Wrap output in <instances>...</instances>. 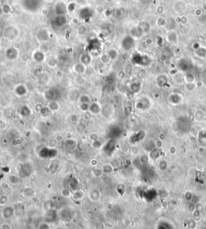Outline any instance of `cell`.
<instances>
[{
	"instance_id": "83f0119b",
	"label": "cell",
	"mask_w": 206,
	"mask_h": 229,
	"mask_svg": "<svg viewBox=\"0 0 206 229\" xmlns=\"http://www.w3.org/2000/svg\"><path fill=\"white\" fill-rule=\"evenodd\" d=\"M141 88H142V85L140 82H133L131 85H130V89L132 93H139V91L141 90Z\"/></svg>"
},
{
	"instance_id": "ab89813d",
	"label": "cell",
	"mask_w": 206,
	"mask_h": 229,
	"mask_svg": "<svg viewBox=\"0 0 206 229\" xmlns=\"http://www.w3.org/2000/svg\"><path fill=\"white\" fill-rule=\"evenodd\" d=\"M159 167L161 170H167V167H168V163L166 160H161L159 163Z\"/></svg>"
},
{
	"instance_id": "d6986e66",
	"label": "cell",
	"mask_w": 206,
	"mask_h": 229,
	"mask_svg": "<svg viewBox=\"0 0 206 229\" xmlns=\"http://www.w3.org/2000/svg\"><path fill=\"white\" fill-rule=\"evenodd\" d=\"M14 91H15V93H16L18 97H24V96L28 93V92L27 87H26L24 85H23V84L16 85Z\"/></svg>"
},
{
	"instance_id": "484cf974",
	"label": "cell",
	"mask_w": 206,
	"mask_h": 229,
	"mask_svg": "<svg viewBox=\"0 0 206 229\" xmlns=\"http://www.w3.org/2000/svg\"><path fill=\"white\" fill-rule=\"evenodd\" d=\"M48 108L50 111L56 112L60 109V104L57 102V100H51V101H49Z\"/></svg>"
},
{
	"instance_id": "e575fe53",
	"label": "cell",
	"mask_w": 206,
	"mask_h": 229,
	"mask_svg": "<svg viewBox=\"0 0 206 229\" xmlns=\"http://www.w3.org/2000/svg\"><path fill=\"white\" fill-rule=\"evenodd\" d=\"M196 53L198 57H201V58H205L206 57V48L204 47H201L198 50H196Z\"/></svg>"
},
{
	"instance_id": "52a82bcc",
	"label": "cell",
	"mask_w": 206,
	"mask_h": 229,
	"mask_svg": "<svg viewBox=\"0 0 206 229\" xmlns=\"http://www.w3.org/2000/svg\"><path fill=\"white\" fill-rule=\"evenodd\" d=\"M54 11L57 16H65L68 12L67 4L63 1H58L54 6Z\"/></svg>"
},
{
	"instance_id": "6125c7cd",
	"label": "cell",
	"mask_w": 206,
	"mask_h": 229,
	"mask_svg": "<svg viewBox=\"0 0 206 229\" xmlns=\"http://www.w3.org/2000/svg\"><path fill=\"white\" fill-rule=\"evenodd\" d=\"M1 121H0V128L2 127V122H1Z\"/></svg>"
},
{
	"instance_id": "8d00e7d4",
	"label": "cell",
	"mask_w": 206,
	"mask_h": 229,
	"mask_svg": "<svg viewBox=\"0 0 206 229\" xmlns=\"http://www.w3.org/2000/svg\"><path fill=\"white\" fill-rule=\"evenodd\" d=\"M87 32V28L85 25H80L77 28V33L80 36H84Z\"/></svg>"
},
{
	"instance_id": "7c38bea8",
	"label": "cell",
	"mask_w": 206,
	"mask_h": 229,
	"mask_svg": "<svg viewBox=\"0 0 206 229\" xmlns=\"http://www.w3.org/2000/svg\"><path fill=\"white\" fill-rule=\"evenodd\" d=\"M68 22V19L65 16H57L53 19L52 23H54V25L57 28H62L64 27Z\"/></svg>"
},
{
	"instance_id": "d6a6232c",
	"label": "cell",
	"mask_w": 206,
	"mask_h": 229,
	"mask_svg": "<svg viewBox=\"0 0 206 229\" xmlns=\"http://www.w3.org/2000/svg\"><path fill=\"white\" fill-rule=\"evenodd\" d=\"M150 156H151V158H152V159H158V158L160 157V150L158 149H156V148H154V149H152V151H150Z\"/></svg>"
},
{
	"instance_id": "4dcf8cb0",
	"label": "cell",
	"mask_w": 206,
	"mask_h": 229,
	"mask_svg": "<svg viewBox=\"0 0 206 229\" xmlns=\"http://www.w3.org/2000/svg\"><path fill=\"white\" fill-rule=\"evenodd\" d=\"M107 54L109 55V57H110L111 60H114V59H117L118 57H119V52L114 48L110 49L108 51V52H107Z\"/></svg>"
},
{
	"instance_id": "f546056e",
	"label": "cell",
	"mask_w": 206,
	"mask_h": 229,
	"mask_svg": "<svg viewBox=\"0 0 206 229\" xmlns=\"http://www.w3.org/2000/svg\"><path fill=\"white\" fill-rule=\"evenodd\" d=\"M157 85L159 87H163L167 83V78L165 75H161L157 79Z\"/></svg>"
},
{
	"instance_id": "91938a15",
	"label": "cell",
	"mask_w": 206,
	"mask_h": 229,
	"mask_svg": "<svg viewBox=\"0 0 206 229\" xmlns=\"http://www.w3.org/2000/svg\"><path fill=\"white\" fill-rule=\"evenodd\" d=\"M201 14H202V12H201V9H196L195 10V15L196 16H201Z\"/></svg>"
},
{
	"instance_id": "9c48e42d",
	"label": "cell",
	"mask_w": 206,
	"mask_h": 229,
	"mask_svg": "<svg viewBox=\"0 0 206 229\" xmlns=\"http://www.w3.org/2000/svg\"><path fill=\"white\" fill-rule=\"evenodd\" d=\"M145 137H146V134L144 133V131L139 130V131L134 133L131 136V138H130V142L133 145L138 144V143H139V142L145 138Z\"/></svg>"
},
{
	"instance_id": "8fae6325",
	"label": "cell",
	"mask_w": 206,
	"mask_h": 229,
	"mask_svg": "<svg viewBox=\"0 0 206 229\" xmlns=\"http://www.w3.org/2000/svg\"><path fill=\"white\" fill-rule=\"evenodd\" d=\"M93 11L90 7H83L79 11V16L83 20H88L93 16Z\"/></svg>"
},
{
	"instance_id": "ba28073f",
	"label": "cell",
	"mask_w": 206,
	"mask_h": 229,
	"mask_svg": "<svg viewBox=\"0 0 206 229\" xmlns=\"http://www.w3.org/2000/svg\"><path fill=\"white\" fill-rule=\"evenodd\" d=\"M44 98L49 101L51 100H57L60 98V93L57 88H50L44 93Z\"/></svg>"
},
{
	"instance_id": "30bf717a",
	"label": "cell",
	"mask_w": 206,
	"mask_h": 229,
	"mask_svg": "<svg viewBox=\"0 0 206 229\" xmlns=\"http://www.w3.org/2000/svg\"><path fill=\"white\" fill-rule=\"evenodd\" d=\"M101 48V43L98 39H93L89 41L87 45V49L90 52V54H92L93 52H99Z\"/></svg>"
},
{
	"instance_id": "277c9868",
	"label": "cell",
	"mask_w": 206,
	"mask_h": 229,
	"mask_svg": "<svg viewBox=\"0 0 206 229\" xmlns=\"http://www.w3.org/2000/svg\"><path fill=\"white\" fill-rule=\"evenodd\" d=\"M42 0H23V5L27 10L36 11L41 7Z\"/></svg>"
},
{
	"instance_id": "c3c4849f",
	"label": "cell",
	"mask_w": 206,
	"mask_h": 229,
	"mask_svg": "<svg viewBox=\"0 0 206 229\" xmlns=\"http://www.w3.org/2000/svg\"><path fill=\"white\" fill-rule=\"evenodd\" d=\"M156 23L160 27H163L166 25V23H167V21L164 18H163V17H159L156 21Z\"/></svg>"
},
{
	"instance_id": "5bb4252c",
	"label": "cell",
	"mask_w": 206,
	"mask_h": 229,
	"mask_svg": "<svg viewBox=\"0 0 206 229\" xmlns=\"http://www.w3.org/2000/svg\"><path fill=\"white\" fill-rule=\"evenodd\" d=\"M145 34L144 31L143 30L141 27L138 25L136 27H134L132 28L131 30V36L132 37H134V39H139V38H141L142 36H143Z\"/></svg>"
},
{
	"instance_id": "cb8c5ba5",
	"label": "cell",
	"mask_w": 206,
	"mask_h": 229,
	"mask_svg": "<svg viewBox=\"0 0 206 229\" xmlns=\"http://www.w3.org/2000/svg\"><path fill=\"white\" fill-rule=\"evenodd\" d=\"M78 103L90 104L91 103V98L88 94H81L78 97Z\"/></svg>"
},
{
	"instance_id": "6da1fadb",
	"label": "cell",
	"mask_w": 206,
	"mask_h": 229,
	"mask_svg": "<svg viewBox=\"0 0 206 229\" xmlns=\"http://www.w3.org/2000/svg\"><path fill=\"white\" fill-rule=\"evenodd\" d=\"M131 61L134 63V65L143 66V67H147V66L151 65L152 59L147 55L140 54V53L136 52L132 56Z\"/></svg>"
},
{
	"instance_id": "db71d44e",
	"label": "cell",
	"mask_w": 206,
	"mask_h": 229,
	"mask_svg": "<svg viewBox=\"0 0 206 229\" xmlns=\"http://www.w3.org/2000/svg\"><path fill=\"white\" fill-rule=\"evenodd\" d=\"M184 197H185L186 200L193 201L194 196H193V193H191L190 191H188V192H186L185 193V196H184Z\"/></svg>"
},
{
	"instance_id": "60d3db41",
	"label": "cell",
	"mask_w": 206,
	"mask_h": 229,
	"mask_svg": "<svg viewBox=\"0 0 206 229\" xmlns=\"http://www.w3.org/2000/svg\"><path fill=\"white\" fill-rule=\"evenodd\" d=\"M75 81L77 85H84L85 82V79L82 77V75H77V77L75 79Z\"/></svg>"
},
{
	"instance_id": "9f6ffc18",
	"label": "cell",
	"mask_w": 206,
	"mask_h": 229,
	"mask_svg": "<svg viewBox=\"0 0 206 229\" xmlns=\"http://www.w3.org/2000/svg\"><path fill=\"white\" fill-rule=\"evenodd\" d=\"M193 49H194L195 50V52H196V50H198L200 48H201V44H199L198 42H195V43H193Z\"/></svg>"
},
{
	"instance_id": "f1b7e54d",
	"label": "cell",
	"mask_w": 206,
	"mask_h": 229,
	"mask_svg": "<svg viewBox=\"0 0 206 229\" xmlns=\"http://www.w3.org/2000/svg\"><path fill=\"white\" fill-rule=\"evenodd\" d=\"M37 36H38V38L42 41H46L47 39H49V32L46 31V30H40V31H39L38 34H37Z\"/></svg>"
},
{
	"instance_id": "681fc988",
	"label": "cell",
	"mask_w": 206,
	"mask_h": 229,
	"mask_svg": "<svg viewBox=\"0 0 206 229\" xmlns=\"http://www.w3.org/2000/svg\"><path fill=\"white\" fill-rule=\"evenodd\" d=\"M8 197L7 196H2L0 197V205L1 206H6V204L7 203Z\"/></svg>"
},
{
	"instance_id": "94428289",
	"label": "cell",
	"mask_w": 206,
	"mask_h": 229,
	"mask_svg": "<svg viewBox=\"0 0 206 229\" xmlns=\"http://www.w3.org/2000/svg\"><path fill=\"white\" fill-rule=\"evenodd\" d=\"M146 44H147V45H151V44L153 43V41H152V39H150V38H148V39H146Z\"/></svg>"
},
{
	"instance_id": "7a4b0ae2",
	"label": "cell",
	"mask_w": 206,
	"mask_h": 229,
	"mask_svg": "<svg viewBox=\"0 0 206 229\" xmlns=\"http://www.w3.org/2000/svg\"><path fill=\"white\" fill-rule=\"evenodd\" d=\"M134 106L139 110H147L152 106V100H150V98L147 97H140L139 100H137Z\"/></svg>"
},
{
	"instance_id": "5b68a950",
	"label": "cell",
	"mask_w": 206,
	"mask_h": 229,
	"mask_svg": "<svg viewBox=\"0 0 206 229\" xmlns=\"http://www.w3.org/2000/svg\"><path fill=\"white\" fill-rule=\"evenodd\" d=\"M16 212V209L11 205H7L5 206L1 211V216L4 220H8L12 218Z\"/></svg>"
},
{
	"instance_id": "7dc6e473",
	"label": "cell",
	"mask_w": 206,
	"mask_h": 229,
	"mask_svg": "<svg viewBox=\"0 0 206 229\" xmlns=\"http://www.w3.org/2000/svg\"><path fill=\"white\" fill-rule=\"evenodd\" d=\"M92 172H93V176H95V177H100L101 175L103 174L102 170V169H98V168H94L92 170Z\"/></svg>"
},
{
	"instance_id": "e0dca14e",
	"label": "cell",
	"mask_w": 206,
	"mask_h": 229,
	"mask_svg": "<svg viewBox=\"0 0 206 229\" xmlns=\"http://www.w3.org/2000/svg\"><path fill=\"white\" fill-rule=\"evenodd\" d=\"M89 111L92 113L93 115H98L102 112V106L98 102H91L90 105Z\"/></svg>"
},
{
	"instance_id": "7bdbcfd3",
	"label": "cell",
	"mask_w": 206,
	"mask_h": 229,
	"mask_svg": "<svg viewBox=\"0 0 206 229\" xmlns=\"http://www.w3.org/2000/svg\"><path fill=\"white\" fill-rule=\"evenodd\" d=\"M37 229H51V225L48 222H43L37 227Z\"/></svg>"
},
{
	"instance_id": "ee69618b",
	"label": "cell",
	"mask_w": 206,
	"mask_h": 229,
	"mask_svg": "<svg viewBox=\"0 0 206 229\" xmlns=\"http://www.w3.org/2000/svg\"><path fill=\"white\" fill-rule=\"evenodd\" d=\"M185 88L188 91H193L196 88V85L195 83H186Z\"/></svg>"
},
{
	"instance_id": "11a10c76",
	"label": "cell",
	"mask_w": 206,
	"mask_h": 229,
	"mask_svg": "<svg viewBox=\"0 0 206 229\" xmlns=\"http://www.w3.org/2000/svg\"><path fill=\"white\" fill-rule=\"evenodd\" d=\"M67 8H68V11H70V12H72L73 10H75V8H76V4L74 3H69L67 5Z\"/></svg>"
},
{
	"instance_id": "3957f363",
	"label": "cell",
	"mask_w": 206,
	"mask_h": 229,
	"mask_svg": "<svg viewBox=\"0 0 206 229\" xmlns=\"http://www.w3.org/2000/svg\"><path fill=\"white\" fill-rule=\"evenodd\" d=\"M134 46H135V39L131 35L126 36L122 40V48L126 52L131 51L132 49H134Z\"/></svg>"
},
{
	"instance_id": "d590c367",
	"label": "cell",
	"mask_w": 206,
	"mask_h": 229,
	"mask_svg": "<svg viewBox=\"0 0 206 229\" xmlns=\"http://www.w3.org/2000/svg\"><path fill=\"white\" fill-rule=\"evenodd\" d=\"M100 60L102 63H103V64H105V65H106V64H108L111 59L110 58V57H109V55L107 54V53H105V54L101 55Z\"/></svg>"
},
{
	"instance_id": "836d02e7",
	"label": "cell",
	"mask_w": 206,
	"mask_h": 229,
	"mask_svg": "<svg viewBox=\"0 0 206 229\" xmlns=\"http://www.w3.org/2000/svg\"><path fill=\"white\" fill-rule=\"evenodd\" d=\"M65 145H66V148L69 149H74L75 147H76V142L75 140H71V139H69L65 142Z\"/></svg>"
},
{
	"instance_id": "816d5d0a",
	"label": "cell",
	"mask_w": 206,
	"mask_h": 229,
	"mask_svg": "<svg viewBox=\"0 0 206 229\" xmlns=\"http://www.w3.org/2000/svg\"><path fill=\"white\" fill-rule=\"evenodd\" d=\"M90 105V104H79V107H80L81 110L83 112H86V111H89Z\"/></svg>"
},
{
	"instance_id": "603a6c76",
	"label": "cell",
	"mask_w": 206,
	"mask_h": 229,
	"mask_svg": "<svg viewBox=\"0 0 206 229\" xmlns=\"http://www.w3.org/2000/svg\"><path fill=\"white\" fill-rule=\"evenodd\" d=\"M85 192H84L82 190H80V189L72 191V199L76 201L82 200L83 199L85 198Z\"/></svg>"
},
{
	"instance_id": "4fadbf2b",
	"label": "cell",
	"mask_w": 206,
	"mask_h": 229,
	"mask_svg": "<svg viewBox=\"0 0 206 229\" xmlns=\"http://www.w3.org/2000/svg\"><path fill=\"white\" fill-rule=\"evenodd\" d=\"M6 57H7V59H10V60H14L18 58L19 57V52L18 50L13 48H8L5 50Z\"/></svg>"
},
{
	"instance_id": "1f68e13d",
	"label": "cell",
	"mask_w": 206,
	"mask_h": 229,
	"mask_svg": "<svg viewBox=\"0 0 206 229\" xmlns=\"http://www.w3.org/2000/svg\"><path fill=\"white\" fill-rule=\"evenodd\" d=\"M72 191L70 189H69L68 187H64L63 189H61L60 190V195H61L64 198H69V197H71L72 196Z\"/></svg>"
},
{
	"instance_id": "bcb514c9",
	"label": "cell",
	"mask_w": 206,
	"mask_h": 229,
	"mask_svg": "<svg viewBox=\"0 0 206 229\" xmlns=\"http://www.w3.org/2000/svg\"><path fill=\"white\" fill-rule=\"evenodd\" d=\"M139 26L141 27L142 28H143V30L144 31L145 33H146V32H147V31L150 30L149 23H147V22H143L141 24H139Z\"/></svg>"
},
{
	"instance_id": "f35d334b",
	"label": "cell",
	"mask_w": 206,
	"mask_h": 229,
	"mask_svg": "<svg viewBox=\"0 0 206 229\" xmlns=\"http://www.w3.org/2000/svg\"><path fill=\"white\" fill-rule=\"evenodd\" d=\"M103 173H110L113 171V167L111 164H106L103 166V167L102 168Z\"/></svg>"
},
{
	"instance_id": "6f0895ef",
	"label": "cell",
	"mask_w": 206,
	"mask_h": 229,
	"mask_svg": "<svg viewBox=\"0 0 206 229\" xmlns=\"http://www.w3.org/2000/svg\"><path fill=\"white\" fill-rule=\"evenodd\" d=\"M90 165H91L92 167H97V166H98V161H97V159L93 158V159L91 160V162H90Z\"/></svg>"
},
{
	"instance_id": "ac0fdd59",
	"label": "cell",
	"mask_w": 206,
	"mask_h": 229,
	"mask_svg": "<svg viewBox=\"0 0 206 229\" xmlns=\"http://www.w3.org/2000/svg\"><path fill=\"white\" fill-rule=\"evenodd\" d=\"M103 149L107 155H111L115 149V142H114V141L113 140H109L108 142L106 143V145L103 146Z\"/></svg>"
},
{
	"instance_id": "74e56055",
	"label": "cell",
	"mask_w": 206,
	"mask_h": 229,
	"mask_svg": "<svg viewBox=\"0 0 206 229\" xmlns=\"http://www.w3.org/2000/svg\"><path fill=\"white\" fill-rule=\"evenodd\" d=\"M30 113H31V111L28 106H23L21 108V114L23 117H28L30 115Z\"/></svg>"
},
{
	"instance_id": "680465c9",
	"label": "cell",
	"mask_w": 206,
	"mask_h": 229,
	"mask_svg": "<svg viewBox=\"0 0 206 229\" xmlns=\"http://www.w3.org/2000/svg\"><path fill=\"white\" fill-rule=\"evenodd\" d=\"M156 10H157V12L159 14H162L163 12L164 9H163V6H159V7H157Z\"/></svg>"
},
{
	"instance_id": "8992f818",
	"label": "cell",
	"mask_w": 206,
	"mask_h": 229,
	"mask_svg": "<svg viewBox=\"0 0 206 229\" xmlns=\"http://www.w3.org/2000/svg\"><path fill=\"white\" fill-rule=\"evenodd\" d=\"M177 68L178 69L181 71V72H189L192 68V65L191 62L186 58H180L177 61Z\"/></svg>"
},
{
	"instance_id": "f6af8a7d",
	"label": "cell",
	"mask_w": 206,
	"mask_h": 229,
	"mask_svg": "<svg viewBox=\"0 0 206 229\" xmlns=\"http://www.w3.org/2000/svg\"><path fill=\"white\" fill-rule=\"evenodd\" d=\"M2 10H3V12H4V13H10V10H11V7H10L9 4H7V3H5V4H3V7H2Z\"/></svg>"
},
{
	"instance_id": "7402d4cb",
	"label": "cell",
	"mask_w": 206,
	"mask_h": 229,
	"mask_svg": "<svg viewBox=\"0 0 206 229\" xmlns=\"http://www.w3.org/2000/svg\"><path fill=\"white\" fill-rule=\"evenodd\" d=\"M168 100L171 104L172 105H178V104L181 103L182 101V97L180 95V94H177V93H173V94H171L169 96V98H168Z\"/></svg>"
},
{
	"instance_id": "f907efd6",
	"label": "cell",
	"mask_w": 206,
	"mask_h": 229,
	"mask_svg": "<svg viewBox=\"0 0 206 229\" xmlns=\"http://www.w3.org/2000/svg\"><path fill=\"white\" fill-rule=\"evenodd\" d=\"M196 226L195 219H190L188 221V228L189 229H195Z\"/></svg>"
},
{
	"instance_id": "f5cc1de1",
	"label": "cell",
	"mask_w": 206,
	"mask_h": 229,
	"mask_svg": "<svg viewBox=\"0 0 206 229\" xmlns=\"http://www.w3.org/2000/svg\"><path fill=\"white\" fill-rule=\"evenodd\" d=\"M0 229H12V226L7 222H3V224L0 225Z\"/></svg>"
},
{
	"instance_id": "d4e9b609",
	"label": "cell",
	"mask_w": 206,
	"mask_h": 229,
	"mask_svg": "<svg viewBox=\"0 0 206 229\" xmlns=\"http://www.w3.org/2000/svg\"><path fill=\"white\" fill-rule=\"evenodd\" d=\"M101 197V193L100 191L98 190V189H93V190L90 191V199L91 200L93 201H98Z\"/></svg>"
},
{
	"instance_id": "b9f144b4",
	"label": "cell",
	"mask_w": 206,
	"mask_h": 229,
	"mask_svg": "<svg viewBox=\"0 0 206 229\" xmlns=\"http://www.w3.org/2000/svg\"><path fill=\"white\" fill-rule=\"evenodd\" d=\"M198 138H199V142H200L201 144L202 145L206 144V133L205 134V136H203V133H202V131L199 132Z\"/></svg>"
},
{
	"instance_id": "44dd1931",
	"label": "cell",
	"mask_w": 206,
	"mask_h": 229,
	"mask_svg": "<svg viewBox=\"0 0 206 229\" xmlns=\"http://www.w3.org/2000/svg\"><path fill=\"white\" fill-rule=\"evenodd\" d=\"M167 40L172 44H176L178 42V34L175 31H169L166 36Z\"/></svg>"
},
{
	"instance_id": "2e32d148",
	"label": "cell",
	"mask_w": 206,
	"mask_h": 229,
	"mask_svg": "<svg viewBox=\"0 0 206 229\" xmlns=\"http://www.w3.org/2000/svg\"><path fill=\"white\" fill-rule=\"evenodd\" d=\"M32 59L36 63H42L45 59V54L42 50H36L32 54Z\"/></svg>"
},
{
	"instance_id": "9a60e30c",
	"label": "cell",
	"mask_w": 206,
	"mask_h": 229,
	"mask_svg": "<svg viewBox=\"0 0 206 229\" xmlns=\"http://www.w3.org/2000/svg\"><path fill=\"white\" fill-rule=\"evenodd\" d=\"M86 70H87V66H85L80 62L77 63L72 67V71L77 75H83L86 72Z\"/></svg>"
},
{
	"instance_id": "4316f807",
	"label": "cell",
	"mask_w": 206,
	"mask_h": 229,
	"mask_svg": "<svg viewBox=\"0 0 206 229\" xmlns=\"http://www.w3.org/2000/svg\"><path fill=\"white\" fill-rule=\"evenodd\" d=\"M184 82L186 83H195V80H196V77H195V75L193 74V72H185L184 74Z\"/></svg>"
},
{
	"instance_id": "ffe728a7",
	"label": "cell",
	"mask_w": 206,
	"mask_h": 229,
	"mask_svg": "<svg viewBox=\"0 0 206 229\" xmlns=\"http://www.w3.org/2000/svg\"><path fill=\"white\" fill-rule=\"evenodd\" d=\"M93 57L90 53H83L80 56V63L83 64L85 66L90 65V63L92 62Z\"/></svg>"
}]
</instances>
